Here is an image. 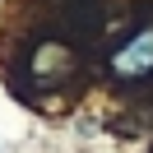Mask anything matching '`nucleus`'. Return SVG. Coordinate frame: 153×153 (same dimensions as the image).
<instances>
[{
    "mask_svg": "<svg viewBox=\"0 0 153 153\" xmlns=\"http://www.w3.org/2000/svg\"><path fill=\"white\" fill-rule=\"evenodd\" d=\"M149 70H153V28H139V33L111 56V74H116V79H144Z\"/></svg>",
    "mask_w": 153,
    "mask_h": 153,
    "instance_id": "1",
    "label": "nucleus"
}]
</instances>
